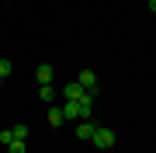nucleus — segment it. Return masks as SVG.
<instances>
[{"label":"nucleus","mask_w":156,"mask_h":153,"mask_svg":"<svg viewBox=\"0 0 156 153\" xmlns=\"http://www.w3.org/2000/svg\"><path fill=\"white\" fill-rule=\"evenodd\" d=\"M90 143H94V146H97V150H111V146H115V143H118V136H115V132H111V129H104V125H101V129L94 132V139H90Z\"/></svg>","instance_id":"1"},{"label":"nucleus","mask_w":156,"mask_h":153,"mask_svg":"<svg viewBox=\"0 0 156 153\" xmlns=\"http://www.w3.org/2000/svg\"><path fill=\"white\" fill-rule=\"evenodd\" d=\"M87 94H90V91H87L83 84H80V80H69V84L62 87V97H66V101H83Z\"/></svg>","instance_id":"2"},{"label":"nucleus","mask_w":156,"mask_h":153,"mask_svg":"<svg viewBox=\"0 0 156 153\" xmlns=\"http://www.w3.org/2000/svg\"><path fill=\"white\" fill-rule=\"evenodd\" d=\"M94 132H97V125L90 122V118H80L76 125H73V136H76V139H83V143L94 139Z\"/></svg>","instance_id":"3"},{"label":"nucleus","mask_w":156,"mask_h":153,"mask_svg":"<svg viewBox=\"0 0 156 153\" xmlns=\"http://www.w3.org/2000/svg\"><path fill=\"white\" fill-rule=\"evenodd\" d=\"M76 80L87 87L90 94H97V73H94V70H80V73H76Z\"/></svg>","instance_id":"4"},{"label":"nucleus","mask_w":156,"mask_h":153,"mask_svg":"<svg viewBox=\"0 0 156 153\" xmlns=\"http://www.w3.org/2000/svg\"><path fill=\"white\" fill-rule=\"evenodd\" d=\"M52 77H56V70H52L49 63H38V66H35V80H38V84H52Z\"/></svg>","instance_id":"5"},{"label":"nucleus","mask_w":156,"mask_h":153,"mask_svg":"<svg viewBox=\"0 0 156 153\" xmlns=\"http://www.w3.org/2000/svg\"><path fill=\"white\" fill-rule=\"evenodd\" d=\"M45 118H49L52 129H59V125L66 122V115H62V108H49V111H45Z\"/></svg>","instance_id":"6"},{"label":"nucleus","mask_w":156,"mask_h":153,"mask_svg":"<svg viewBox=\"0 0 156 153\" xmlns=\"http://www.w3.org/2000/svg\"><path fill=\"white\" fill-rule=\"evenodd\" d=\"M38 97H42V104H52V101H56V91H52V84H38Z\"/></svg>","instance_id":"7"},{"label":"nucleus","mask_w":156,"mask_h":153,"mask_svg":"<svg viewBox=\"0 0 156 153\" xmlns=\"http://www.w3.org/2000/svg\"><path fill=\"white\" fill-rule=\"evenodd\" d=\"M7 153H28V146H24V139H14L11 146H7Z\"/></svg>","instance_id":"8"},{"label":"nucleus","mask_w":156,"mask_h":153,"mask_svg":"<svg viewBox=\"0 0 156 153\" xmlns=\"http://www.w3.org/2000/svg\"><path fill=\"white\" fill-rule=\"evenodd\" d=\"M14 73V63L11 59H0V77H11Z\"/></svg>","instance_id":"9"},{"label":"nucleus","mask_w":156,"mask_h":153,"mask_svg":"<svg viewBox=\"0 0 156 153\" xmlns=\"http://www.w3.org/2000/svg\"><path fill=\"white\" fill-rule=\"evenodd\" d=\"M0 143L11 146V143H14V129H0Z\"/></svg>","instance_id":"10"},{"label":"nucleus","mask_w":156,"mask_h":153,"mask_svg":"<svg viewBox=\"0 0 156 153\" xmlns=\"http://www.w3.org/2000/svg\"><path fill=\"white\" fill-rule=\"evenodd\" d=\"M14 139H28V125H14Z\"/></svg>","instance_id":"11"},{"label":"nucleus","mask_w":156,"mask_h":153,"mask_svg":"<svg viewBox=\"0 0 156 153\" xmlns=\"http://www.w3.org/2000/svg\"><path fill=\"white\" fill-rule=\"evenodd\" d=\"M149 11H153V14H156V0H149Z\"/></svg>","instance_id":"12"},{"label":"nucleus","mask_w":156,"mask_h":153,"mask_svg":"<svg viewBox=\"0 0 156 153\" xmlns=\"http://www.w3.org/2000/svg\"><path fill=\"white\" fill-rule=\"evenodd\" d=\"M0 84H4V77H0Z\"/></svg>","instance_id":"13"}]
</instances>
